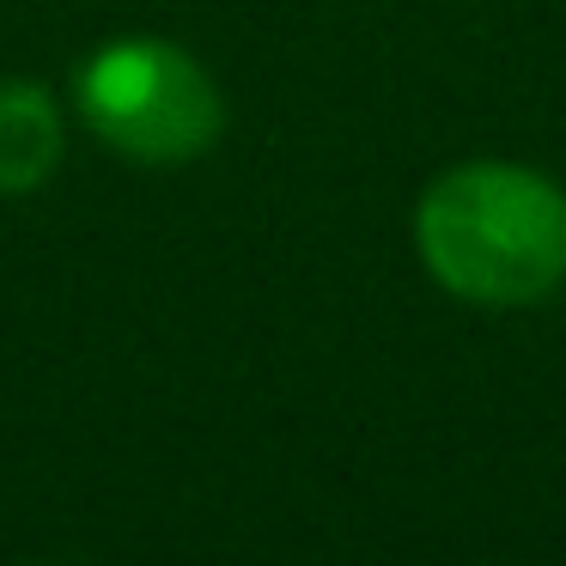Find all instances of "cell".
I'll list each match as a JSON object with an SVG mask.
<instances>
[{
  "label": "cell",
  "mask_w": 566,
  "mask_h": 566,
  "mask_svg": "<svg viewBox=\"0 0 566 566\" xmlns=\"http://www.w3.org/2000/svg\"><path fill=\"white\" fill-rule=\"evenodd\" d=\"M415 250L469 305H536L566 281V189L505 159L451 165L415 208Z\"/></svg>",
  "instance_id": "6da1fadb"
},
{
  "label": "cell",
  "mask_w": 566,
  "mask_h": 566,
  "mask_svg": "<svg viewBox=\"0 0 566 566\" xmlns=\"http://www.w3.org/2000/svg\"><path fill=\"white\" fill-rule=\"evenodd\" d=\"M62 159V116L55 98L31 80L0 86V196H25Z\"/></svg>",
  "instance_id": "3957f363"
},
{
  "label": "cell",
  "mask_w": 566,
  "mask_h": 566,
  "mask_svg": "<svg viewBox=\"0 0 566 566\" xmlns=\"http://www.w3.org/2000/svg\"><path fill=\"white\" fill-rule=\"evenodd\" d=\"M80 111L116 153L140 165H184L226 128V104L201 62L153 38L98 50L80 67Z\"/></svg>",
  "instance_id": "7a4b0ae2"
}]
</instances>
